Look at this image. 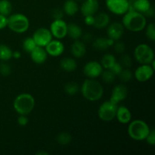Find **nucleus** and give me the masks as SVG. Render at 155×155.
I'll return each mask as SVG.
<instances>
[{
    "mask_svg": "<svg viewBox=\"0 0 155 155\" xmlns=\"http://www.w3.org/2000/svg\"><path fill=\"white\" fill-rule=\"evenodd\" d=\"M45 51L47 54L52 57H58L63 54L64 51V45L61 41L56 39L52 40L45 46Z\"/></svg>",
    "mask_w": 155,
    "mask_h": 155,
    "instance_id": "obj_15",
    "label": "nucleus"
},
{
    "mask_svg": "<svg viewBox=\"0 0 155 155\" xmlns=\"http://www.w3.org/2000/svg\"><path fill=\"white\" fill-rule=\"evenodd\" d=\"M128 95V89L124 84L117 85L113 89L110 95V101L117 104L120 101L127 98Z\"/></svg>",
    "mask_w": 155,
    "mask_h": 155,
    "instance_id": "obj_13",
    "label": "nucleus"
},
{
    "mask_svg": "<svg viewBox=\"0 0 155 155\" xmlns=\"http://www.w3.org/2000/svg\"><path fill=\"white\" fill-rule=\"evenodd\" d=\"M154 8H153L152 6H151V7L150 8L149 10H148V12H147L146 13H145L144 15H145V17H153V16H154Z\"/></svg>",
    "mask_w": 155,
    "mask_h": 155,
    "instance_id": "obj_44",
    "label": "nucleus"
},
{
    "mask_svg": "<svg viewBox=\"0 0 155 155\" xmlns=\"http://www.w3.org/2000/svg\"><path fill=\"white\" fill-rule=\"evenodd\" d=\"M64 16V12L59 8H55L51 12V17L54 18V20L62 19Z\"/></svg>",
    "mask_w": 155,
    "mask_h": 155,
    "instance_id": "obj_39",
    "label": "nucleus"
},
{
    "mask_svg": "<svg viewBox=\"0 0 155 155\" xmlns=\"http://www.w3.org/2000/svg\"><path fill=\"white\" fill-rule=\"evenodd\" d=\"M102 80L105 83H111L114 81L116 78V75L112 72L110 70L106 69V71H102L101 74Z\"/></svg>",
    "mask_w": 155,
    "mask_h": 155,
    "instance_id": "obj_32",
    "label": "nucleus"
},
{
    "mask_svg": "<svg viewBox=\"0 0 155 155\" xmlns=\"http://www.w3.org/2000/svg\"><path fill=\"white\" fill-rule=\"evenodd\" d=\"M63 11L68 16H74L79 11V6L76 0H67L63 6Z\"/></svg>",
    "mask_w": 155,
    "mask_h": 155,
    "instance_id": "obj_23",
    "label": "nucleus"
},
{
    "mask_svg": "<svg viewBox=\"0 0 155 155\" xmlns=\"http://www.w3.org/2000/svg\"><path fill=\"white\" fill-rule=\"evenodd\" d=\"M123 68H124L121 66L119 62L117 61L116 63H115L114 64L113 66H112L111 68H110L109 70H110V71H111L112 72H113L114 74H115V75L118 76V74H119L121 72V71L123 70Z\"/></svg>",
    "mask_w": 155,
    "mask_h": 155,
    "instance_id": "obj_40",
    "label": "nucleus"
},
{
    "mask_svg": "<svg viewBox=\"0 0 155 155\" xmlns=\"http://www.w3.org/2000/svg\"><path fill=\"white\" fill-rule=\"evenodd\" d=\"M115 41L110 38L105 37H99L97 38L93 42V46L95 49L99 50V51H104L108 48L109 47L112 46L114 43Z\"/></svg>",
    "mask_w": 155,
    "mask_h": 155,
    "instance_id": "obj_21",
    "label": "nucleus"
},
{
    "mask_svg": "<svg viewBox=\"0 0 155 155\" xmlns=\"http://www.w3.org/2000/svg\"><path fill=\"white\" fill-rule=\"evenodd\" d=\"M118 77L121 81L124 83H127L133 78V73L129 68H123L121 72L118 74Z\"/></svg>",
    "mask_w": 155,
    "mask_h": 155,
    "instance_id": "obj_33",
    "label": "nucleus"
},
{
    "mask_svg": "<svg viewBox=\"0 0 155 155\" xmlns=\"http://www.w3.org/2000/svg\"><path fill=\"white\" fill-rule=\"evenodd\" d=\"M145 35L147 38L151 41L155 40V25L154 24H148L147 27H145Z\"/></svg>",
    "mask_w": 155,
    "mask_h": 155,
    "instance_id": "obj_34",
    "label": "nucleus"
},
{
    "mask_svg": "<svg viewBox=\"0 0 155 155\" xmlns=\"http://www.w3.org/2000/svg\"><path fill=\"white\" fill-rule=\"evenodd\" d=\"M80 91L83 96L90 101H97L101 99L104 94L102 86L95 79H86L82 84Z\"/></svg>",
    "mask_w": 155,
    "mask_h": 155,
    "instance_id": "obj_2",
    "label": "nucleus"
},
{
    "mask_svg": "<svg viewBox=\"0 0 155 155\" xmlns=\"http://www.w3.org/2000/svg\"><path fill=\"white\" fill-rule=\"evenodd\" d=\"M145 141L147 142V143L150 145H155V133H154V130H151V131H150L149 134L148 136H147V138L145 139Z\"/></svg>",
    "mask_w": 155,
    "mask_h": 155,
    "instance_id": "obj_38",
    "label": "nucleus"
},
{
    "mask_svg": "<svg viewBox=\"0 0 155 155\" xmlns=\"http://www.w3.org/2000/svg\"><path fill=\"white\" fill-rule=\"evenodd\" d=\"M124 15L122 24L127 30L132 32H140L146 27V17L143 14L135 11L127 12Z\"/></svg>",
    "mask_w": 155,
    "mask_h": 155,
    "instance_id": "obj_1",
    "label": "nucleus"
},
{
    "mask_svg": "<svg viewBox=\"0 0 155 155\" xmlns=\"http://www.w3.org/2000/svg\"><path fill=\"white\" fill-rule=\"evenodd\" d=\"M154 69L151 64H142L136 68L134 73V77L140 83L148 81L154 75Z\"/></svg>",
    "mask_w": 155,
    "mask_h": 155,
    "instance_id": "obj_12",
    "label": "nucleus"
},
{
    "mask_svg": "<svg viewBox=\"0 0 155 155\" xmlns=\"http://www.w3.org/2000/svg\"><path fill=\"white\" fill-rule=\"evenodd\" d=\"M117 62L114 55L112 54H105L103 55L101 61V64L104 69H110Z\"/></svg>",
    "mask_w": 155,
    "mask_h": 155,
    "instance_id": "obj_26",
    "label": "nucleus"
},
{
    "mask_svg": "<svg viewBox=\"0 0 155 155\" xmlns=\"http://www.w3.org/2000/svg\"><path fill=\"white\" fill-rule=\"evenodd\" d=\"M12 73V68L8 64H0V74L3 77H8Z\"/></svg>",
    "mask_w": 155,
    "mask_h": 155,
    "instance_id": "obj_36",
    "label": "nucleus"
},
{
    "mask_svg": "<svg viewBox=\"0 0 155 155\" xmlns=\"http://www.w3.org/2000/svg\"><path fill=\"white\" fill-rule=\"evenodd\" d=\"M27 115H20L18 118V124L21 127H26L29 123V119Z\"/></svg>",
    "mask_w": 155,
    "mask_h": 155,
    "instance_id": "obj_41",
    "label": "nucleus"
},
{
    "mask_svg": "<svg viewBox=\"0 0 155 155\" xmlns=\"http://www.w3.org/2000/svg\"><path fill=\"white\" fill-rule=\"evenodd\" d=\"M124 27L121 23L113 22L109 24L107 29V37L113 40H120L124 33Z\"/></svg>",
    "mask_w": 155,
    "mask_h": 155,
    "instance_id": "obj_14",
    "label": "nucleus"
},
{
    "mask_svg": "<svg viewBox=\"0 0 155 155\" xmlns=\"http://www.w3.org/2000/svg\"><path fill=\"white\" fill-rule=\"evenodd\" d=\"M13 107L19 115H28L35 107V98L30 93H21L15 98Z\"/></svg>",
    "mask_w": 155,
    "mask_h": 155,
    "instance_id": "obj_3",
    "label": "nucleus"
},
{
    "mask_svg": "<svg viewBox=\"0 0 155 155\" xmlns=\"http://www.w3.org/2000/svg\"><path fill=\"white\" fill-rule=\"evenodd\" d=\"M30 54L32 61L37 64H44L46 61L47 58H48V54H47L45 49H44L43 47L40 46H36L30 53Z\"/></svg>",
    "mask_w": 155,
    "mask_h": 155,
    "instance_id": "obj_17",
    "label": "nucleus"
},
{
    "mask_svg": "<svg viewBox=\"0 0 155 155\" xmlns=\"http://www.w3.org/2000/svg\"><path fill=\"white\" fill-rule=\"evenodd\" d=\"M94 17H95V21H94L93 26L96 29H98V30L104 29L110 24V17L104 12L98 13Z\"/></svg>",
    "mask_w": 155,
    "mask_h": 155,
    "instance_id": "obj_20",
    "label": "nucleus"
},
{
    "mask_svg": "<svg viewBox=\"0 0 155 155\" xmlns=\"http://www.w3.org/2000/svg\"><path fill=\"white\" fill-rule=\"evenodd\" d=\"M76 1H83V0H76Z\"/></svg>",
    "mask_w": 155,
    "mask_h": 155,
    "instance_id": "obj_48",
    "label": "nucleus"
},
{
    "mask_svg": "<svg viewBox=\"0 0 155 155\" xmlns=\"http://www.w3.org/2000/svg\"><path fill=\"white\" fill-rule=\"evenodd\" d=\"M48 153L46 152V151H39V152L36 153V155H48Z\"/></svg>",
    "mask_w": 155,
    "mask_h": 155,
    "instance_id": "obj_47",
    "label": "nucleus"
},
{
    "mask_svg": "<svg viewBox=\"0 0 155 155\" xmlns=\"http://www.w3.org/2000/svg\"><path fill=\"white\" fill-rule=\"evenodd\" d=\"M60 67L66 72H74L77 68V63L74 58L68 57L64 58L61 60Z\"/></svg>",
    "mask_w": 155,
    "mask_h": 155,
    "instance_id": "obj_22",
    "label": "nucleus"
},
{
    "mask_svg": "<svg viewBox=\"0 0 155 155\" xmlns=\"http://www.w3.org/2000/svg\"><path fill=\"white\" fill-rule=\"evenodd\" d=\"M149 0H134V8L136 12L145 15L151 7Z\"/></svg>",
    "mask_w": 155,
    "mask_h": 155,
    "instance_id": "obj_25",
    "label": "nucleus"
},
{
    "mask_svg": "<svg viewBox=\"0 0 155 155\" xmlns=\"http://www.w3.org/2000/svg\"><path fill=\"white\" fill-rule=\"evenodd\" d=\"M151 131L149 126L142 120H136L129 123L127 133L129 136L135 141L145 140Z\"/></svg>",
    "mask_w": 155,
    "mask_h": 155,
    "instance_id": "obj_4",
    "label": "nucleus"
},
{
    "mask_svg": "<svg viewBox=\"0 0 155 155\" xmlns=\"http://www.w3.org/2000/svg\"><path fill=\"white\" fill-rule=\"evenodd\" d=\"M12 51L8 45L5 44H1L0 45V60L3 61H7L10 60L12 58Z\"/></svg>",
    "mask_w": 155,
    "mask_h": 155,
    "instance_id": "obj_27",
    "label": "nucleus"
},
{
    "mask_svg": "<svg viewBox=\"0 0 155 155\" xmlns=\"http://www.w3.org/2000/svg\"><path fill=\"white\" fill-rule=\"evenodd\" d=\"M107 9L117 15H124L128 12V0H105Z\"/></svg>",
    "mask_w": 155,
    "mask_h": 155,
    "instance_id": "obj_9",
    "label": "nucleus"
},
{
    "mask_svg": "<svg viewBox=\"0 0 155 155\" xmlns=\"http://www.w3.org/2000/svg\"><path fill=\"white\" fill-rule=\"evenodd\" d=\"M67 35L70 36L71 39L77 40L83 36V31L81 27L76 24H68V33Z\"/></svg>",
    "mask_w": 155,
    "mask_h": 155,
    "instance_id": "obj_24",
    "label": "nucleus"
},
{
    "mask_svg": "<svg viewBox=\"0 0 155 155\" xmlns=\"http://www.w3.org/2000/svg\"><path fill=\"white\" fill-rule=\"evenodd\" d=\"M117 104L110 100L103 102L98 110V116L101 120L110 122L116 117Z\"/></svg>",
    "mask_w": 155,
    "mask_h": 155,
    "instance_id": "obj_7",
    "label": "nucleus"
},
{
    "mask_svg": "<svg viewBox=\"0 0 155 155\" xmlns=\"http://www.w3.org/2000/svg\"><path fill=\"white\" fill-rule=\"evenodd\" d=\"M8 26V18L2 15H0V30L5 28Z\"/></svg>",
    "mask_w": 155,
    "mask_h": 155,
    "instance_id": "obj_42",
    "label": "nucleus"
},
{
    "mask_svg": "<svg viewBox=\"0 0 155 155\" xmlns=\"http://www.w3.org/2000/svg\"><path fill=\"white\" fill-rule=\"evenodd\" d=\"M37 46L36 42H34L33 39L32 37H27L24 39V42H23V48L24 51L27 53L30 54L36 47Z\"/></svg>",
    "mask_w": 155,
    "mask_h": 155,
    "instance_id": "obj_31",
    "label": "nucleus"
},
{
    "mask_svg": "<svg viewBox=\"0 0 155 155\" xmlns=\"http://www.w3.org/2000/svg\"><path fill=\"white\" fill-rule=\"evenodd\" d=\"M120 64L124 68H130L132 66L133 61L132 58L128 55V54H124L120 57Z\"/></svg>",
    "mask_w": 155,
    "mask_h": 155,
    "instance_id": "obj_35",
    "label": "nucleus"
},
{
    "mask_svg": "<svg viewBox=\"0 0 155 155\" xmlns=\"http://www.w3.org/2000/svg\"><path fill=\"white\" fill-rule=\"evenodd\" d=\"M72 141V136L67 132H61L57 136V142L61 145H69Z\"/></svg>",
    "mask_w": 155,
    "mask_h": 155,
    "instance_id": "obj_29",
    "label": "nucleus"
},
{
    "mask_svg": "<svg viewBox=\"0 0 155 155\" xmlns=\"http://www.w3.org/2000/svg\"><path fill=\"white\" fill-rule=\"evenodd\" d=\"M71 51L73 56L76 58H80L83 57L86 52V48L84 42H81L79 39L75 40L71 45Z\"/></svg>",
    "mask_w": 155,
    "mask_h": 155,
    "instance_id": "obj_19",
    "label": "nucleus"
},
{
    "mask_svg": "<svg viewBox=\"0 0 155 155\" xmlns=\"http://www.w3.org/2000/svg\"><path fill=\"white\" fill-rule=\"evenodd\" d=\"M103 71L101 64L95 61L87 62L83 68V74L87 78L95 79L100 77Z\"/></svg>",
    "mask_w": 155,
    "mask_h": 155,
    "instance_id": "obj_11",
    "label": "nucleus"
},
{
    "mask_svg": "<svg viewBox=\"0 0 155 155\" xmlns=\"http://www.w3.org/2000/svg\"><path fill=\"white\" fill-rule=\"evenodd\" d=\"M99 8L98 0H84L80 7V11L83 16L95 15Z\"/></svg>",
    "mask_w": 155,
    "mask_h": 155,
    "instance_id": "obj_16",
    "label": "nucleus"
},
{
    "mask_svg": "<svg viewBox=\"0 0 155 155\" xmlns=\"http://www.w3.org/2000/svg\"><path fill=\"white\" fill-rule=\"evenodd\" d=\"M32 38L33 39L34 42H36L37 46L45 47L52 39V35L48 29L45 27H41L37 29L33 33Z\"/></svg>",
    "mask_w": 155,
    "mask_h": 155,
    "instance_id": "obj_8",
    "label": "nucleus"
},
{
    "mask_svg": "<svg viewBox=\"0 0 155 155\" xmlns=\"http://www.w3.org/2000/svg\"><path fill=\"white\" fill-rule=\"evenodd\" d=\"M7 27L16 33H25L30 27V21L28 18L23 14H14L8 18Z\"/></svg>",
    "mask_w": 155,
    "mask_h": 155,
    "instance_id": "obj_5",
    "label": "nucleus"
},
{
    "mask_svg": "<svg viewBox=\"0 0 155 155\" xmlns=\"http://www.w3.org/2000/svg\"><path fill=\"white\" fill-rule=\"evenodd\" d=\"M80 90L79 85L75 82H69L64 86V92L68 95H74Z\"/></svg>",
    "mask_w": 155,
    "mask_h": 155,
    "instance_id": "obj_30",
    "label": "nucleus"
},
{
    "mask_svg": "<svg viewBox=\"0 0 155 155\" xmlns=\"http://www.w3.org/2000/svg\"><path fill=\"white\" fill-rule=\"evenodd\" d=\"M134 58L141 64H150L154 60V53L148 44L142 43L135 48Z\"/></svg>",
    "mask_w": 155,
    "mask_h": 155,
    "instance_id": "obj_6",
    "label": "nucleus"
},
{
    "mask_svg": "<svg viewBox=\"0 0 155 155\" xmlns=\"http://www.w3.org/2000/svg\"><path fill=\"white\" fill-rule=\"evenodd\" d=\"M83 39H84L85 42H90L92 39V36L90 34V33H86L84 36H83Z\"/></svg>",
    "mask_w": 155,
    "mask_h": 155,
    "instance_id": "obj_45",
    "label": "nucleus"
},
{
    "mask_svg": "<svg viewBox=\"0 0 155 155\" xmlns=\"http://www.w3.org/2000/svg\"><path fill=\"white\" fill-rule=\"evenodd\" d=\"M94 21H95V17H94V15H88V16H85L84 22L87 26H93Z\"/></svg>",
    "mask_w": 155,
    "mask_h": 155,
    "instance_id": "obj_43",
    "label": "nucleus"
},
{
    "mask_svg": "<svg viewBox=\"0 0 155 155\" xmlns=\"http://www.w3.org/2000/svg\"><path fill=\"white\" fill-rule=\"evenodd\" d=\"M117 120L122 124H127L131 121L132 114L130 109L127 108L126 106L121 105L117 107V110L116 117Z\"/></svg>",
    "mask_w": 155,
    "mask_h": 155,
    "instance_id": "obj_18",
    "label": "nucleus"
},
{
    "mask_svg": "<svg viewBox=\"0 0 155 155\" xmlns=\"http://www.w3.org/2000/svg\"><path fill=\"white\" fill-rule=\"evenodd\" d=\"M12 11V5L9 0H0V15L9 16Z\"/></svg>",
    "mask_w": 155,
    "mask_h": 155,
    "instance_id": "obj_28",
    "label": "nucleus"
},
{
    "mask_svg": "<svg viewBox=\"0 0 155 155\" xmlns=\"http://www.w3.org/2000/svg\"><path fill=\"white\" fill-rule=\"evenodd\" d=\"M21 57V53L19 51H15L12 52V58L15 59H19Z\"/></svg>",
    "mask_w": 155,
    "mask_h": 155,
    "instance_id": "obj_46",
    "label": "nucleus"
},
{
    "mask_svg": "<svg viewBox=\"0 0 155 155\" xmlns=\"http://www.w3.org/2000/svg\"><path fill=\"white\" fill-rule=\"evenodd\" d=\"M114 50L118 54H122L126 50V45L123 42L120 40H117L116 42H114Z\"/></svg>",
    "mask_w": 155,
    "mask_h": 155,
    "instance_id": "obj_37",
    "label": "nucleus"
},
{
    "mask_svg": "<svg viewBox=\"0 0 155 155\" xmlns=\"http://www.w3.org/2000/svg\"><path fill=\"white\" fill-rule=\"evenodd\" d=\"M49 30L52 36L57 39H62L67 36L68 24L62 19L54 20L50 25Z\"/></svg>",
    "mask_w": 155,
    "mask_h": 155,
    "instance_id": "obj_10",
    "label": "nucleus"
}]
</instances>
